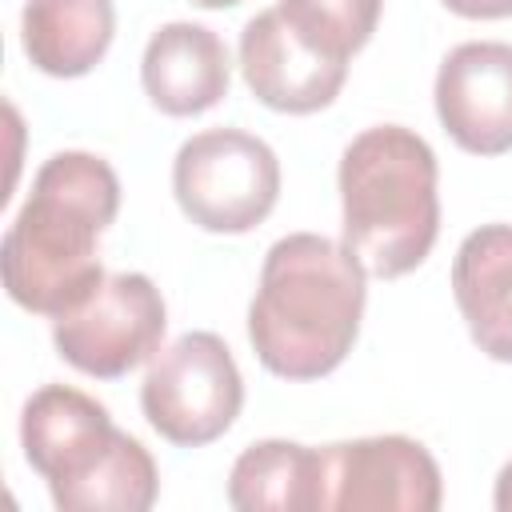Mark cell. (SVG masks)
<instances>
[{"mask_svg":"<svg viewBox=\"0 0 512 512\" xmlns=\"http://www.w3.org/2000/svg\"><path fill=\"white\" fill-rule=\"evenodd\" d=\"M116 212L120 180L104 156H48L0 244V276L8 296L36 316L56 320L72 312L104 280L96 240Z\"/></svg>","mask_w":512,"mask_h":512,"instance_id":"obj_1","label":"cell"},{"mask_svg":"<svg viewBox=\"0 0 512 512\" xmlns=\"http://www.w3.org/2000/svg\"><path fill=\"white\" fill-rule=\"evenodd\" d=\"M368 300L364 264L316 232L280 236L248 304L256 360L284 380H320L344 364Z\"/></svg>","mask_w":512,"mask_h":512,"instance_id":"obj_2","label":"cell"},{"mask_svg":"<svg viewBox=\"0 0 512 512\" xmlns=\"http://www.w3.org/2000/svg\"><path fill=\"white\" fill-rule=\"evenodd\" d=\"M440 164L404 124L364 128L340 156L344 248L380 280L420 268L440 236Z\"/></svg>","mask_w":512,"mask_h":512,"instance_id":"obj_3","label":"cell"},{"mask_svg":"<svg viewBox=\"0 0 512 512\" xmlns=\"http://www.w3.org/2000/svg\"><path fill=\"white\" fill-rule=\"evenodd\" d=\"M172 196L196 228L240 236L276 208L280 160L252 132L208 128L180 144L172 160Z\"/></svg>","mask_w":512,"mask_h":512,"instance_id":"obj_4","label":"cell"},{"mask_svg":"<svg viewBox=\"0 0 512 512\" xmlns=\"http://www.w3.org/2000/svg\"><path fill=\"white\" fill-rule=\"evenodd\" d=\"M140 408L168 444L220 440L244 408V380L228 344L216 332H184L160 348L140 384Z\"/></svg>","mask_w":512,"mask_h":512,"instance_id":"obj_5","label":"cell"},{"mask_svg":"<svg viewBox=\"0 0 512 512\" xmlns=\"http://www.w3.org/2000/svg\"><path fill=\"white\" fill-rule=\"evenodd\" d=\"M168 308L144 272L104 276L72 312L52 320V344L84 376L116 380L160 352Z\"/></svg>","mask_w":512,"mask_h":512,"instance_id":"obj_6","label":"cell"},{"mask_svg":"<svg viewBox=\"0 0 512 512\" xmlns=\"http://www.w3.org/2000/svg\"><path fill=\"white\" fill-rule=\"evenodd\" d=\"M440 464L412 436H360L320 448V512H436Z\"/></svg>","mask_w":512,"mask_h":512,"instance_id":"obj_7","label":"cell"},{"mask_svg":"<svg viewBox=\"0 0 512 512\" xmlns=\"http://www.w3.org/2000/svg\"><path fill=\"white\" fill-rule=\"evenodd\" d=\"M240 72L264 108L308 116L340 96L348 60L312 44L280 8H264L240 32Z\"/></svg>","mask_w":512,"mask_h":512,"instance_id":"obj_8","label":"cell"},{"mask_svg":"<svg viewBox=\"0 0 512 512\" xmlns=\"http://www.w3.org/2000/svg\"><path fill=\"white\" fill-rule=\"evenodd\" d=\"M120 428L108 408L72 384H44L24 400L20 444L24 460L48 480L52 504L84 484L116 448Z\"/></svg>","mask_w":512,"mask_h":512,"instance_id":"obj_9","label":"cell"},{"mask_svg":"<svg viewBox=\"0 0 512 512\" xmlns=\"http://www.w3.org/2000/svg\"><path fill=\"white\" fill-rule=\"evenodd\" d=\"M436 116L472 156L512 152V44H456L436 72Z\"/></svg>","mask_w":512,"mask_h":512,"instance_id":"obj_10","label":"cell"},{"mask_svg":"<svg viewBox=\"0 0 512 512\" xmlns=\"http://www.w3.org/2000/svg\"><path fill=\"white\" fill-rule=\"evenodd\" d=\"M140 84L164 116H200L228 96L232 60L212 28L172 20L152 32L140 60Z\"/></svg>","mask_w":512,"mask_h":512,"instance_id":"obj_11","label":"cell"},{"mask_svg":"<svg viewBox=\"0 0 512 512\" xmlns=\"http://www.w3.org/2000/svg\"><path fill=\"white\" fill-rule=\"evenodd\" d=\"M452 296L472 344L512 364V224H480L452 260Z\"/></svg>","mask_w":512,"mask_h":512,"instance_id":"obj_12","label":"cell"},{"mask_svg":"<svg viewBox=\"0 0 512 512\" xmlns=\"http://www.w3.org/2000/svg\"><path fill=\"white\" fill-rule=\"evenodd\" d=\"M116 36L112 0H28L20 44L32 68L56 80L92 72Z\"/></svg>","mask_w":512,"mask_h":512,"instance_id":"obj_13","label":"cell"},{"mask_svg":"<svg viewBox=\"0 0 512 512\" xmlns=\"http://www.w3.org/2000/svg\"><path fill=\"white\" fill-rule=\"evenodd\" d=\"M236 512H320V448L296 440H256L228 472Z\"/></svg>","mask_w":512,"mask_h":512,"instance_id":"obj_14","label":"cell"},{"mask_svg":"<svg viewBox=\"0 0 512 512\" xmlns=\"http://www.w3.org/2000/svg\"><path fill=\"white\" fill-rule=\"evenodd\" d=\"M156 492H160V476H156L152 452L136 436L120 432L108 460L84 484H76L56 508L60 512H148L156 504Z\"/></svg>","mask_w":512,"mask_h":512,"instance_id":"obj_15","label":"cell"},{"mask_svg":"<svg viewBox=\"0 0 512 512\" xmlns=\"http://www.w3.org/2000/svg\"><path fill=\"white\" fill-rule=\"evenodd\" d=\"M312 44L352 60L376 32L384 0H280L276 4Z\"/></svg>","mask_w":512,"mask_h":512,"instance_id":"obj_16","label":"cell"},{"mask_svg":"<svg viewBox=\"0 0 512 512\" xmlns=\"http://www.w3.org/2000/svg\"><path fill=\"white\" fill-rule=\"evenodd\" d=\"M448 12L464 20H504L512 16V0H440Z\"/></svg>","mask_w":512,"mask_h":512,"instance_id":"obj_17","label":"cell"},{"mask_svg":"<svg viewBox=\"0 0 512 512\" xmlns=\"http://www.w3.org/2000/svg\"><path fill=\"white\" fill-rule=\"evenodd\" d=\"M492 504L500 508V512H512V460L500 468V476H496V492H492Z\"/></svg>","mask_w":512,"mask_h":512,"instance_id":"obj_18","label":"cell"},{"mask_svg":"<svg viewBox=\"0 0 512 512\" xmlns=\"http://www.w3.org/2000/svg\"><path fill=\"white\" fill-rule=\"evenodd\" d=\"M188 4H196V8H236L240 0H188Z\"/></svg>","mask_w":512,"mask_h":512,"instance_id":"obj_19","label":"cell"}]
</instances>
